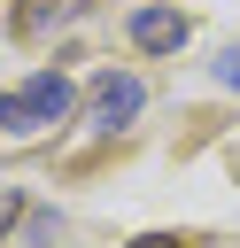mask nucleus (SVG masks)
Here are the masks:
<instances>
[{
    "instance_id": "f257e3e1",
    "label": "nucleus",
    "mask_w": 240,
    "mask_h": 248,
    "mask_svg": "<svg viewBox=\"0 0 240 248\" xmlns=\"http://www.w3.org/2000/svg\"><path fill=\"white\" fill-rule=\"evenodd\" d=\"M70 78L62 70H39V78H23V85H8L0 93V132H15V140H31V132H46V124H62L70 116Z\"/></svg>"
},
{
    "instance_id": "f03ea898",
    "label": "nucleus",
    "mask_w": 240,
    "mask_h": 248,
    "mask_svg": "<svg viewBox=\"0 0 240 248\" xmlns=\"http://www.w3.org/2000/svg\"><path fill=\"white\" fill-rule=\"evenodd\" d=\"M139 101H147V85H139L132 70H101V78H93V101H85V124H93V132H116V124L139 116Z\"/></svg>"
},
{
    "instance_id": "7ed1b4c3",
    "label": "nucleus",
    "mask_w": 240,
    "mask_h": 248,
    "mask_svg": "<svg viewBox=\"0 0 240 248\" xmlns=\"http://www.w3.org/2000/svg\"><path fill=\"white\" fill-rule=\"evenodd\" d=\"M132 46L139 54H178L186 46V16L178 8H139L132 16Z\"/></svg>"
},
{
    "instance_id": "20e7f679",
    "label": "nucleus",
    "mask_w": 240,
    "mask_h": 248,
    "mask_svg": "<svg viewBox=\"0 0 240 248\" xmlns=\"http://www.w3.org/2000/svg\"><path fill=\"white\" fill-rule=\"evenodd\" d=\"M93 0H15V31L23 39H46V31H62V23H77Z\"/></svg>"
},
{
    "instance_id": "39448f33",
    "label": "nucleus",
    "mask_w": 240,
    "mask_h": 248,
    "mask_svg": "<svg viewBox=\"0 0 240 248\" xmlns=\"http://www.w3.org/2000/svg\"><path fill=\"white\" fill-rule=\"evenodd\" d=\"M209 78H217V85H225V93H240V39H232V46H225V54H217V62H209Z\"/></svg>"
},
{
    "instance_id": "423d86ee",
    "label": "nucleus",
    "mask_w": 240,
    "mask_h": 248,
    "mask_svg": "<svg viewBox=\"0 0 240 248\" xmlns=\"http://www.w3.org/2000/svg\"><path fill=\"white\" fill-rule=\"evenodd\" d=\"M15 209H23V194H15V186H0V232L15 225Z\"/></svg>"
},
{
    "instance_id": "0eeeda50",
    "label": "nucleus",
    "mask_w": 240,
    "mask_h": 248,
    "mask_svg": "<svg viewBox=\"0 0 240 248\" xmlns=\"http://www.w3.org/2000/svg\"><path fill=\"white\" fill-rule=\"evenodd\" d=\"M132 248H186V240H178V232H139Z\"/></svg>"
}]
</instances>
